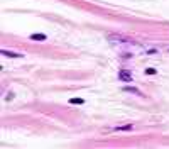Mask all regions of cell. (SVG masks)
Instances as JSON below:
<instances>
[{
	"instance_id": "1",
	"label": "cell",
	"mask_w": 169,
	"mask_h": 149,
	"mask_svg": "<svg viewBox=\"0 0 169 149\" xmlns=\"http://www.w3.org/2000/svg\"><path fill=\"white\" fill-rule=\"evenodd\" d=\"M118 78L122 80V81H125V83H130L132 81V73L129 70H120L118 71Z\"/></svg>"
},
{
	"instance_id": "2",
	"label": "cell",
	"mask_w": 169,
	"mask_h": 149,
	"mask_svg": "<svg viewBox=\"0 0 169 149\" xmlns=\"http://www.w3.org/2000/svg\"><path fill=\"white\" fill-rule=\"evenodd\" d=\"M124 92H129V93H134V95H139V97H144L142 92H139V90L134 88V87H124Z\"/></svg>"
},
{
	"instance_id": "3",
	"label": "cell",
	"mask_w": 169,
	"mask_h": 149,
	"mask_svg": "<svg viewBox=\"0 0 169 149\" xmlns=\"http://www.w3.org/2000/svg\"><path fill=\"white\" fill-rule=\"evenodd\" d=\"M2 56H7V58H20V53H12V51H5V49H2Z\"/></svg>"
},
{
	"instance_id": "4",
	"label": "cell",
	"mask_w": 169,
	"mask_h": 149,
	"mask_svg": "<svg viewBox=\"0 0 169 149\" xmlns=\"http://www.w3.org/2000/svg\"><path fill=\"white\" fill-rule=\"evenodd\" d=\"M110 41H118V42H122V44H125V42H130L129 39H125V37H120V36H108Z\"/></svg>"
},
{
	"instance_id": "5",
	"label": "cell",
	"mask_w": 169,
	"mask_h": 149,
	"mask_svg": "<svg viewBox=\"0 0 169 149\" xmlns=\"http://www.w3.org/2000/svg\"><path fill=\"white\" fill-rule=\"evenodd\" d=\"M31 39H32V41L42 42V41H46V34H31Z\"/></svg>"
},
{
	"instance_id": "6",
	"label": "cell",
	"mask_w": 169,
	"mask_h": 149,
	"mask_svg": "<svg viewBox=\"0 0 169 149\" xmlns=\"http://www.w3.org/2000/svg\"><path fill=\"white\" fill-rule=\"evenodd\" d=\"M85 100L83 98H69V103H76V105H81Z\"/></svg>"
},
{
	"instance_id": "7",
	"label": "cell",
	"mask_w": 169,
	"mask_h": 149,
	"mask_svg": "<svg viewBox=\"0 0 169 149\" xmlns=\"http://www.w3.org/2000/svg\"><path fill=\"white\" fill-rule=\"evenodd\" d=\"M132 126L130 124H127V126H122V127H115V130H130Z\"/></svg>"
},
{
	"instance_id": "8",
	"label": "cell",
	"mask_w": 169,
	"mask_h": 149,
	"mask_svg": "<svg viewBox=\"0 0 169 149\" xmlns=\"http://www.w3.org/2000/svg\"><path fill=\"white\" fill-rule=\"evenodd\" d=\"M146 73H147V74H154V73H156V70H154V68H147V71H146Z\"/></svg>"
}]
</instances>
